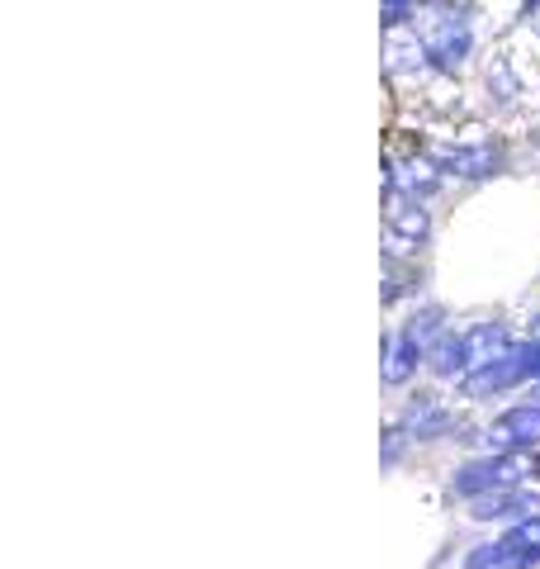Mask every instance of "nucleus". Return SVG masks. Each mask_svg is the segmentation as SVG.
Masks as SVG:
<instances>
[{
  "label": "nucleus",
  "mask_w": 540,
  "mask_h": 569,
  "mask_svg": "<svg viewBox=\"0 0 540 569\" xmlns=\"http://www.w3.org/2000/svg\"><path fill=\"white\" fill-rule=\"evenodd\" d=\"M412 33L422 39L427 62L437 71H460L464 58H470V48H474L470 10L456 6V0H431L427 10H418L412 14Z\"/></svg>",
  "instance_id": "obj_1"
},
{
  "label": "nucleus",
  "mask_w": 540,
  "mask_h": 569,
  "mask_svg": "<svg viewBox=\"0 0 540 569\" xmlns=\"http://www.w3.org/2000/svg\"><path fill=\"white\" fill-rule=\"evenodd\" d=\"M536 475V460L527 456H479L470 466H460L450 489L460 498H483V493H502V489H521V479Z\"/></svg>",
  "instance_id": "obj_2"
},
{
  "label": "nucleus",
  "mask_w": 540,
  "mask_h": 569,
  "mask_svg": "<svg viewBox=\"0 0 540 569\" xmlns=\"http://www.w3.org/2000/svg\"><path fill=\"white\" fill-rule=\"evenodd\" d=\"M540 560V512L512 522L498 541L470 550V569H527Z\"/></svg>",
  "instance_id": "obj_3"
},
{
  "label": "nucleus",
  "mask_w": 540,
  "mask_h": 569,
  "mask_svg": "<svg viewBox=\"0 0 540 569\" xmlns=\"http://www.w3.org/2000/svg\"><path fill=\"white\" fill-rule=\"evenodd\" d=\"M489 456H531L540 447V403H517L489 422Z\"/></svg>",
  "instance_id": "obj_4"
},
{
  "label": "nucleus",
  "mask_w": 540,
  "mask_h": 569,
  "mask_svg": "<svg viewBox=\"0 0 540 569\" xmlns=\"http://www.w3.org/2000/svg\"><path fill=\"white\" fill-rule=\"evenodd\" d=\"M427 233H431V219H427L422 200H408V194L389 190V200H384V238H389L393 252H418V247L427 242Z\"/></svg>",
  "instance_id": "obj_5"
},
{
  "label": "nucleus",
  "mask_w": 540,
  "mask_h": 569,
  "mask_svg": "<svg viewBox=\"0 0 540 569\" xmlns=\"http://www.w3.org/2000/svg\"><path fill=\"white\" fill-rule=\"evenodd\" d=\"M431 162L441 167V176H460V181H483V176L498 171V148L493 142H446V148L431 152Z\"/></svg>",
  "instance_id": "obj_6"
},
{
  "label": "nucleus",
  "mask_w": 540,
  "mask_h": 569,
  "mask_svg": "<svg viewBox=\"0 0 540 569\" xmlns=\"http://www.w3.org/2000/svg\"><path fill=\"white\" fill-rule=\"evenodd\" d=\"M441 186V167L431 157H389V190L408 194V200H427Z\"/></svg>",
  "instance_id": "obj_7"
},
{
  "label": "nucleus",
  "mask_w": 540,
  "mask_h": 569,
  "mask_svg": "<svg viewBox=\"0 0 540 569\" xmlns=\"http://www.w3.org/2000/svg\"><path fill=\"white\" fill-rule=\"evenodd\" d=\"M384 67H389V77H408V71L431 67L427 62V48H422L418 33H412V24L384 29Z\"/></svg>",
  "instance_id": "obj_8"
},
{
  "label": "nucleus",
  "mask_w": 540,
  "mask_h": 569,
  "mask_svg": "<svg viewBox=\"0 0 540 569\" xmlns=\"http://www.w3.org/2000/svg\"><path fill=\"white\" fill-rule=\"evenodd\" d=\"M418 366H427V347H418L403 328H393L384 337V385H408L418 376Z\"/></svg>",
  "instance_id": "obj_9"
},
{
  "label": "nucleus",
  "mask_w": 540,
  "mask_h": 569,
  "mask_svg": "<svg viewBox=\"0 0 540 569\" xmlns=\"http://www.w3.org/2000/svg\"><path fill=\"white\" fill-rule=\"evenodd\" d=\"M403 432L408 437H418V441H437L450 432V408L437 399V395H418L408 403V413H403Z\"/></svg>",
  "instance_id": "obj_10"
},
{
  "label": "nucleus",
  "mask_w": 540,
  "mask_h": 569,
  "mask_svg": "<svg viewBox=\"0 0 540 569\" xmlns=\"http://www.w3.org/2000/svg\"><path fill=\"white\" fill-rule=\"evenodd\" d=\"M536 503L527 498V489H502V493H483L470 503V518L474 522H521L531 518Z\"/></svg>",
  "instance_id": "obj_11"
},
{
  "label": "nucleus",
  "mask_w": 540,
  "mask_h": 569,
  "mask_svg": "<svg viewBox=\"0 0 540 569\" xmlns=\"http://www.w3.org/2000/svg\"><path fill=\"white\" fill-rule=\"evenodd\" d=\"M427 370L437 380H464V332H441L437 347L427 351Z\"/></svg>",
  "instance_id": "obj_12"
},
{
  "label": "nucleus",
  "mask_w": 540,
  "mask_h": 569,
  "mask_svg": "<svg viewBox=\"0 0 540 569\" xmlns=\"http://www.w3.org/2000/svg\"><path fill=\"white\" fill-rule=\"evenodd\" d=\"M431 0H384V29H393V24H412V14L418 10H427Z\"/></svg>",
  "instance_id": "obj_13"
},
{
  "label": "nucleus",
  "mask_w": 540,
  "mask_h": 569,
  "mask_svg": "<svg viewBox=\"0 0 540 569\" xmlns=\"http://www.w3.org/2000/svg\"><path fill=\"white\" fill-rule=\"evenodd\" d=\"M521 24H527L540 39V0H521Z\"/></svg>",
  "instance_id": "obj_14"
}]
</instances>
